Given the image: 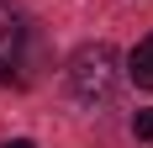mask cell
Instances as JSON below:
<instances>
[{
    "label": "cell",
    "instance_id": "1",
    "mask_svg": "<svg viewBox=\"0 0 153 148\" xmlns=\"http://www.w3.org/2000/svg\"><path fill=\"white\" fill-rule=\"evenodd\" d=\"M122 58H116V48L111 43H85L69 58V90H74V101L85 106H106L111 95H116V85H122Z\"/></svg>",
    "mask_w": 153,
    "mask_h": 148
},
{
    "label": "cell",
    "instance_id": "2",
    "mask_svg": "<svg viewBox=\"0 0 153 148\" xmlns=\"http://www.w3.org/2000/svg\"><path fill=\"white\" fill-rule=\"evenodd\" d=\"M21 48H27V21L0 0V74H11L21 64Z\"/></svg>",
    "mask_w": 153,
    "mask_h": 148
},
{
    "label": "cell",
    "instance_id": "3",
    "mask_svg": "<svg viewBox=\"0 0 153 148\" xmlns=\"http://www.w3.org/2000/svg\"><path fill=\"white\" fill-rule=\"evenodd\" d=\"M127 79L143 85V90H153V32L132 48V58H127Z\"/></svg>",
    "mask_w": 153,
    "mask_h": 148
},
{
    "label": "cell",
    "instance_id": "4",
    "mask_svg": "<svg viewBox=\"0 0 153 148\" xmlns=\"http://www.w3.org/2000/svg\"><path fill=\"white\" fill-rule=\"evenodd\" d=\"M132 132H137L143 143H153V111H137V117H132Z\"/></svg>",
    "mask_w": 153,
    "mask_h": 148
},
{
    "label": "cell",
    "instance_id": "5",
    "mask_svg": "<svg viewBox=\"0 0 153 148\" xmlns=\"http://www.w3.org/2000/svg\"><path fill=\"white\" fill-rule=\"evenodd\" d=\"M5 148H37V143H32V138H11Z\"/></svg>",
    "mask_w": 153,
    "mask_h": 148
}]
</instances>
